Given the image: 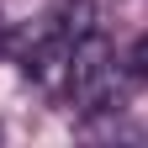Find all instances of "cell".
Instances as JSON below:
<instances>
[{
  "label": "cell",
  "mask_w": 148,
  "mask_h": 148,
  "mask_svg": "<svg viewBox=\"0 0 148 148\" xmlns=\"http://www.w3.org/2000/svg\"><path fill=\"white\" fill-rule=\"evenodd\" d=\"M90 32H95V0H58V5L32 27L27 48H21V69L32 79H42V85L64 79L74 48H79Z\"/></svg>",
  "instance_id": "6da1fadb"
},
{
  "label": "cell",
  "mask_w": 148,
  "mask_h": 148,
  "mask_svg": "<svg viewBox=\"0 0 148 148\" xmlns=\"http://www.w3.org/2000/svg\"><path fill=\"white\" fill-rule=\"evenodd\" d=\"M64 90H69V101L79 106V111H111V106L122 101L127 79H122V69H116V53H111L95 32L74 48V58L64 69Z\"/></svg>",
  "instance_id": "7a4b0ae2"
}]
</instances>
